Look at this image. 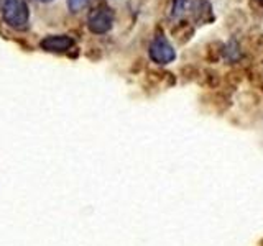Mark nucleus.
Here are the masks:
<instances>
[{
  "mask_svg": "<svg viewBox=\"0 0 263 246\" xmlns=\"http://www.w3.org/2000/svg\"><path fill=\"white\" fill-rule=\"evenodd\" d=\"M114 25V12L109 7L94 8L87 16V28L96 35H104Z\"/></svg>",
  "mask_w": 263,
  "mask_h": 246,
  "instance_id": "nucleus-3",
  "label": "nucleus"
},
{
  "mask_svg": "<svg viewBox=\"0 0 263 246\" xmlns=\"http://www.w3.org/2000/svg\"><path fill=\"white\" fill-rule=\"evenodd\" d=\"M186 4H187V0H173L171 16H175V18H178V16L183 15L184 10H186Z\"/></svg>",
  "mask_w": 263,
  "mask_h": 246,
  "instance_id": "nucleus-5",
  "label": "nucleus"
},
{
  "mask_svg": "<svg viewBox=\"0 0 263 246\" xmlns=\"http://www.w3.org/2000/svg\"><path fill=\"white\" fill-rule=\"evenodd\" d=\"M87 4H89V0H68V7L72 13L81 12Z\"/></svg>",
  "mask_w": 263,
  "mask_h": 246,
  "instance_id": "nucleus-6",
  "label": "nucleus"
},
{
  "mask_svg": "<svg viewBox=\"0 0 263 246\" xmlns=\"http://www.w3.org/2000/svg\"><path fill=\"white\" fill-rule=\"evenodd\" d=\"M148 54H150L152 61L156 64H170L176 59V51L171 46L170 41L163 35H158L148 48Z\"/></svg>",
  "mask_w": 263,
  "mask_h": 246,
  "instance_id": "nucleus-2",
  "label": "nucleus"
},
{
  "mask_svg": "<svg viewBox=\"0 0 263 246\" xmlns=\"http://www.w3.org/2000/svg\"><path fill=\"white\" fill-rule=\"evenodd\" d=\"M38 2H51V0H38Z\"/></svg>",
  "mask_w": 263,
  "mask_h": 246,
  "instance_id": "nucleus-7",
  "label": "nucleus"
},
{
  "mask_svg": "<svg viewBox=\"0 0 263 246\" xmlns=\"http://www.w3.org/2000/svg\"><path fill=\"white\" fill-rule=\"evenodd\" d=\"M2 18L10 28L25 31L30 23V10L27 0H4Z\"/></svg>",
  "mask_w": 263,
  "mask_h": 246,
  "instance_id": "nucleus-1",
  "label": "nucleus"
},
{
  "mask_svg": "<svg viewBox=\"0 0 263 246\" xmlns=\"http://www.w3.org/2000/svg\"><path fill=\"white\" fill-rule=\"evenodd\" d=\"M74 46V39L68 35H48L40 41V48L48 53H64Z\"/></svg>",
  "mask_w": 263,
  "mask_h": 246,
  "instance_id": "nucleus-4",
  "label": "nucleus"
}]
</instances>
